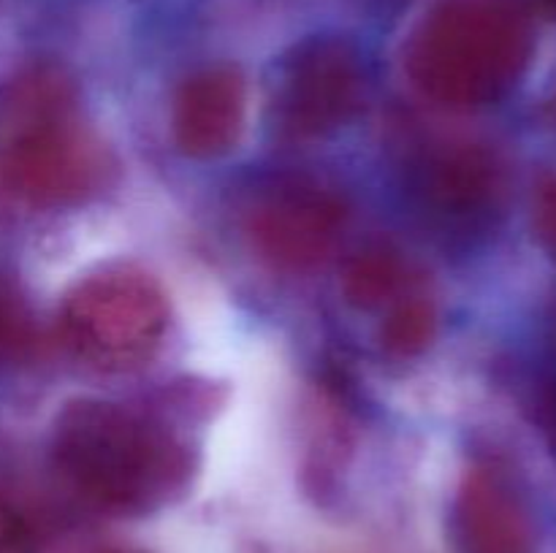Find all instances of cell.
I'll return each mask as SVG.
<instances>
[{
    "instance_id": "cell-18",
    "label": "cell",
    "mask_w": 556,
    "mask_h": 553,
    "mask_svg": "<svg viewBox=\"0 0 556 553\" xmlns=\"http://www.w3.org/2000/svg\"><path fill=\"white\" fill-rule=\"evenodd\" d=\"M109 553H147V551H134V548H117V551H109Z\"/></svg>"
},
{
    "instance_id": "cell-13",
    "label": "cell",
    "mask_w": 556,
    "mask_h": 553,
    "mask_svg": "<svg viewBox=\"0 0 556 553\" xmlns=\"http://www.w3.org/2000/svg\"><path fill=\"white\" fill-rule=\"evenodd\" d=\"M33 529L11 504L0 502V553H33Z\"/></svg>"
},
{
    "instance_id": "cell-7",
    "label": "cell",
    "mask_w": 556,
    "mask_h": 553,
    "mask_svg": "<svg viewBox=\"0 0 556 553\" xmlns=\"http://www.w3.org/2000/svg\"><path fill=\"white\" fill-rule=\"evenodd\" d=\"M364 74L342 38H313L293 49L277 92V123L291 139H318L356 114Z\"/></svg>"
},
{
    "instance_id": "cell-15",
    "label": "cell",
    "mask_w": 556,
    "mask_h": 553,
    "mask_svg": "<svg viewBox=\"0 0 556 553\" xmlns=\"http://www.w3.org/2000/svg\"><path fill=\"white\" fill-rule=\"evenodd\" d=\"M541 423H543V432H546V437H548V445H552L554 453H556V380L548 383L546 394H543Z\"/></svg>"
},
{
    "instance_id": "cell-11",
    "label": "cell",
    "mask_w": 556,
    "mask_h": 553,
    "mask_svg": "<svg viewBox=\"0 0 556 553\" xmlns=\"http://www.w3.org/2000/svg\"><path fill=\"white\" fill-rule=\"evenodd\" d=\"M438 331V312L427 296H405L391 304L380 325V345L396 358H413L427 350Z\"/></svg>"
},
{
    "instance_id": "cell-1",
    "label": "cell",
    "mask_w": 556,
    "mask_h": 553,
    "mask_svg": "<svg viewBox=\"0 0 556 553\" xmlns=\"http://www.w3.org/2000/svg\"><path fill=\"white\" fill-rule=\"evenodd\" d=\"M52 459L65 480L98 507L147 515L190 486V450L172 428L101 399L65 404L54 421Z\"/></svg>"
},
{
    "instance_id": "cell-2",
    "label": "cell",
    "mask_w": 556,
    "mask_h": 553,
    "mask_svg": "<svg viewBox=\"0 0 556 553\" xmlns=\"http://www.w3.org/2000/svg\"><path fill=\"white\" fill-rule=\"evenodd\" d=\"M106 146L76 114L58 65L36 63L0 87V182L30 206H68L106 184Z\"/></svg>"
},
{
    "instance_id": "cell-17",
    "label": "cell",
    "mask_w": 556,
    "mask_h": 553,
    "mask_svg": "<svg viewBox=\"0 0 556 553\" xmlns=\"http://www.w3.org/2000/svg\"><path fill=\"white\" fill-rule=\"evenodd\" d=\"M543 5H546V11H552L556 16V0H543Z\"/></svg>"
},
{
    "instance_id": "cell-14",
    "label": "cell",
    "mask_w": 556,
    "mask_h": 553,
    "mask_svg": "<svg viewBox=\"0 0 556 553\" xmlns=\"http://www.w3.org/2000/svg\"><path fill=\"white\" fill-rule=\"evenodd\" d=\"M535 226L546 249L556 258V177L543 182V188L538 190Z\"/></svg>"
},
{
    "instance_id": "cell-10",
    "label": "cell",
    "mask_w": 556,
    "mask_h": 553,
    "mask_svg": "<svg viewBox=\"0 0 556 553\" xmlns=\"http://www.w3.org/2000/svg\"><path fill=\"white\" fill-rule=\"evenodd\" d=\"M405 260L391 244H364L342 271V293L353 307L372 309L391 301L405 285Z\"/></svg>"
},
{
    "instance_id": "cell-16",
    "label": "cell",
    "mask_w": 556,
    "mask_h": 553,
    "mask_svg": "<svg viewBox=\"0 0 556 553\" xmlns=\"http://www.w3.org/2000/svg\"><path fill=\"white\" fill-rule=\"evenodd\" d=\"M548 112H552V123H554V128H556V92H554V98H552V106H548Z\"/></svg>"
},
{
    "instance_id": "cell-12",
    "label": "cell",
    "mask_w": 556,
    "mask_h": 553,
    "mask_svg": "<svg viewBox=\"0 0 556 553\" xmlns=\"http://www.w3.org/2000/svg\"><path fill=\"white\" fill-rule=\"evenodd\" d=\"M33 347V320L25 301L11 285L0 282V366L27 356Z\"/></svg>"
},
{
    "instance_id": "cell-3",
    "label": "cell",
    "mask_w": 556,
    "mask_h": 553,
    "mask_svg": "<svg viewBox=\"0 0 556 553\" xmlns=\"http://www.w3.org/2000/svg\"><path fill=\"white\" fill-rule=\"evenodd\" d=\"M532 54V25L516 0H440L405 47L416 90L448 108H478L516 87Z\"/></svg>"
},
{
    "instance_id": "cell-5",
    "label": "cell",
    "mask_w": 556,
    "mask_h": 553,
    "mask_svg": "<svg viewBox=\"0 0 556 553\" xmlns=\"http://www.w3.org/2000/svg\"><path fill=\"white\" fill-rule=\"evenodd\" d=\"M407 195L432 226L478 233L503 215L508 171L486 144L432 139L407 160Z\"/></svg>"
},
{
    "instance_id": "cell-8",
    "label": "cell",
    "mask_w": 556,
    "mask_h": 553,
    "mask_svg": "<svg viewBox=\"0 0 556 553\" xmlns=\"http://www.w3.org/2000/svg\"><path fill=\"white\" fill-rule=\"evenodd\" d=\"M242 123L244 79L231 65L199 70L174 98V141L179 152L195 160L226 155L237 144Z\"/></svg>"
},
{
    "instance_id": "cell-9",
    "label": "cell",
    "mask_w": 556,
    "mask_h": 553,
    "mask_svg": "<svg viewBox=\"0 0 556 553\" xmlns=\"http://www.w3.org/2000/svg\"><path fill=\"white\" fill-rule=\"evenodd\" d=\"M456 529L467 553H538L525 502L492 464L472 466L462 480Z\"/></svg>"
},
{
    "instance_id": "cell-4",
    "label": "cell",
    "mask_w": 556,
    "mask_h": 553,
    "mask_svg": "<svg viewBox=\"0 0 556 553\" xmlns=\"http://www.w3.org/2000/svg\"><path fill=\"white\" fill-rule=\"evenodd\" d=\"M60 329L68 350L98 372H130L150 361L168 329L163 287L134 266H106L76 282Z\"/></svg>"
},
{
    "instance_id": "cell-6",
    "label": "cell",
    "mask_w": 556,
    "mask_h": 553,
    "mask_svg": "<svg viewBox=\"0 0 556 553\" xmlns=\"http://www.w3.org/2000/svg\"><path fill=\"white\" fill-rule=\"evenodd\" d=\"M345 220V198L307 173L269 179L244 209V231L253 247L282 271H307L324 263Z\"/></svg>"
}]
</instances>
